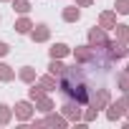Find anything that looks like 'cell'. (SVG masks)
<instances>
[{
    "label": "cell",
    "instance_id": "obj_1",
    "mask_svg": "<svg viewBox=\"0 0 129 129\" xmlns=\"http://www.w3.org/2000/svg\"><path fill=\"white\" fill-rule=\"evenodd\" d=\"M109 30H104L101 25H94V28H89V33H86V43L91 46V48H96V51H104L106 46H109Z\"/></svg>",
    "mask_w": 129,
    "mask_h": 129
},
{
    "label": "cell",
    "instance_id": "obj_2",
    "mask_svg": "<svg viewBox=\"0 0 129 129\" xmlns=\"http://www.w3.org/2000/svg\"><path fill=\"white\" fill-rule=\"evenodd\" d=\"M74 58H76V63H84V66H86V63H89V66H91V63L94 61H99L101 58V51H96V48H91L89 43L86 46H76L74 51Z\"/></svg>",
    "mask_w": 129,
    "mask_h": 129
},
{
    "label": "cell",
    "instance_id": "obj_3",
    "mask_svg": "<svg viewBox=\"0 0 129 129\" xmlns=\"http://www.w3.org/2000/svg\"><path fill=\"white\" fill-rule=\"evenodd\" d=\"M104 53H106V58L111 63H116V61H121V58L129 56V46L126 43H119V41H109V46L104 48Z\"/></svg>",
    "mask_w": 129,
    "mask_h": 129
},
{
    "label": "cell",
    "instance_id": "obj_4",
    "mask_svg": "<svg viewBox=\"0 0 129 129\" xmlns=\"http://www.w3.org/2000/svg\"><path fill=\"white\" fill-rule=\"evenodd\" d=\"M13 114H15V119H18V121H30V119H33V114H36V104H33L30 99L15 101V106H13Z\"/></svg>",
    "mask_w": 129,
    "mask_h": 129
},
{
    "label": "cell",
    "instance_id": "obj_5",
    "mask_svg": "<svg viewBox=\"0 0 129 129\" xmlns=\"http://www.w3.org/2000/svg\"><path fill=\"white\" fill-rule=\"evenodd\" d=\"M109 101H111V91H109V89H104V86L89 94V106H94V109H99V111H101Z\"/></svg>",
    "mask_w": 129,
    "mask_h": 129
},
{
    "label": "cell",
    "instance_id": "obj_6",
    "mask_svg": "<svg viewBox=\"0 0 129 129\" xmlns=\"http://www.w3.org/2000/svg\"><path fill=\"white\" fill-rule=\"evenodd\" d=\"M104 109H106V119H109V121H119V119H124V114H126V109H129V106H126L121 99H116V101L111 99Z\"/></svg>",
    "mask_w": 129,
    "mask_h": 129
},
{
    "label": "cell",
    "instance_id": "obj_7",
    "mask_svg": "<svg viewBox=\"0 0 129 129\" xmlns=\"http://www.w3.org/2000/svg\"><path fill=\"white\" fill-rule=\"evenodd\" d=\"M81 111H84L81 104H79V101H71V99H66V101H63V106H61V114L66 116L69 121H74V124L81 121Z\"/></svg>",
    "mask_w": 129,
    "mask_h": 129
},
{
    "label": "cell",
    "instance_id": "obj_8",
    "mask_svg": "<svg viewBox=\"0 0 129 129\" xmlns=\"http://www.w3.org/2000/svg\"><path fill=\"white\" fill-rule=\"evenodd\" d=\"M28 36H30V41H33V43H46V41L51 38V28H48L46 23H38V25H33V28H30V33H28Z\"/></svg>",
    "mask_w": 129,
    "mask_h": 129
},
{
    "label": "cell",
    "instance_id": "obj_9",
    "mask_svg": "<svg viewBox=\"0 0 129 129\" xmlns=\"http://www.w3.org/2000/svg\"><path fill=\"white\" fill-rule=\"evenodd\" d=\"M43 124H46V126H56V129H66V126H69V119L63 116V114H56V109H53V111L46 114Z\"/></svg>",
    "mask_w": 129,
    "mask_h": 129
},
{
    "label": "cell",
    "instance_id": "obj_10",
    "mask_svg": "<svg viewBox=\"0 0 129 129\" xmlns=\"http://www.w3.org/2000/svg\"><path fill=\"white\" fill-rule=\"evenodd\" d=\"M33 104H36V111H41V114H48V111H53V109H56V101H53V99H51L48 94L38 96V99H36Z\"/></svg>",
    "mask_w": 129,
    "mask_h": 129
},
{
    "label": "cell",
    "instance_id": "obj_11",
    "mask_svg": "<svg viewBox=\"0 0 129 129\" xmlns=\"http://www.w3.org/2000/svg\"><path fill=\"white\" fill-rule=\"evenodd\" d=\"M61 18L66 20V23H79V20H81V8H79V5H69V8H63Z\"/></svg>",
    "mask_w": 129,
    "mask_h": 129
},
{
    "label": "cell",
    "instance_id": "obj_12",
    "mask_svg": "<svg viewBox=\"0 0 129 129\" xmlns=\"http://www.w3.org/2000/svg\"><path fill=\"white\" fill-rule=\"evenodd\" d=\"M99 25H101L104 30H111V28L116 25V13H114V10H104V13L99 15Z\"/></svg>",
    "mask_w": 129,
    "mask_h": 129
},
{
    "label": "cell",
    "instance_id": "obj_13",
    "mask_svg": "<svg viewBox=\"0 0 129 129\" xmlns=\"http://www.w3.org/2000/svg\"><path fill=\"white\" fill-rule=\"evenodd\" d=\"M33 25H36V23H33L28 15H20V18L15 20V25H13V28H15V33H20V36H28Z\"/></svg>",
    "mask_w": 129,
    "mask_h": 129
},
{
    "label": "cell",
    "instance_id": "obj_14",
    "mask_svg": "<svg viewBox=\"0 0 129 129\" xmlns=\"http://www.w3.org/2000/svg\"><path fill=\"white\" fill-rule=\"evenodd\" d=\"M111 30H114V41H119V43H126V46H129V25H126V23H116Z\"/></svg>",
    "mask_w": 129,
    "mask_h": 129
},
{
    "label": "cell",
    "instance_id": "obj_15",
    "mask_svg": "<svg viewBox=\"0 0 129 129\" xmlns=\"http://www.w3.org/2000/svg\"><path fill=\"white\" fill-rule=\"evenodd\" d=\"M43 89H46V94H51V91H58V79L56 76H51V74H46V76H41V79H36Z\"/></svg>",
    "mask_w": 129,
    "mask_h": 129
},
{
    "label": "cell",
    "instance_id": "obj_16",
    "mask_svg": "<svg viewBox=\"0 0 129 129\" xmlns=\"http://www.w3.org/2000/svg\"><path fill=\"white\" fill-rule=\"evenodd\" d=\"M69 53H71V48H69L66 43H53V46L48 48V56H51V58H66Z\"/></svg>",
    "mask_w": 129,
    "mask_h": 129
},
{
    "label": "cell",
    "instance_id": "obj_17",
    "mask_svg": "<svg viewBox=\"0 0 129 129\" xmlns=\"http://www.w3.org/2000/svg\"><path fill=\"white\" fill-rule=\"evenodd\" d=\"M18 79H20L23 84H28V86H30V84L38 79V74H36V69H33V66H23V69L18 71Z\"/></svg>",
    "mask_w": 129,
    "mask_h": 129
},
{
    "label": "cell",
    "instance_id": "obj_18",
    "mask_svg": "<svg viewBox=\"0 0 129 129\" xmlns=\"http://www.w3.org/2000/svg\"><path fill=\"white\" fill-rule=\"evenodd\" d=\"M13 79H15V69L8 66V63H0V81H3V84H10Z\"/></svg>",
    "mask_w": 129,
    "mask_h": 129
},
{
    "label": "cell",
    "instance_id": "obj_19",
    "mask_svg": "<svg viewBox=\"0 0 129 129\" xmlns=\"http://www.w3.org/2000/svg\"><path fill=\"white\" fill-rule=\"evenodd\" d=\"M10 3H13V10L18 13V15H28L30 13V0H10Z\"/></svg>",
    "mask_w": 129,
    "mask_h": 129
},
{
    "label": "cell",
    "instance_id": "obj_20",
    "mask_svg": "<svg viewBox=\"0 0 129 129\" xmlns=\"http://www.w3.org/2000/svg\"><path fill=\"white\" fill-rule=\"evenodd\" d=\"M10 119H13V106L0 104V126H8V124H10Z\"/></svg>",
    "mask_w": 129,
    "mask_h": 129
},
{
    "label": "cell",
    "instance_id": "obj_21",
    "mask_svg": "<svg viewBox=\"0 0 129 129\" xmlns=\"http://www.w3.org/2000/svg\"><path fill=\"white\" fill-rule=\"evenodd\" d=\"M63 71H66V66H63V63H61V58H51V63H48V74L58 79V76H61Z\"/></svg>",
    "mask_w": 129,
    "mask_h": 129
},
{
    "label": "cell",
    "instance_id": "obj_22",
    "mask_svg": "<svg viewBox=\"0 0 129 129\" xmlns=\"http://www.w3.org/2000/svg\"><path fill=\"white\" fill-rule=\"evenodd\" d=\"M43 94H46V89H43L38 81H33V84H30V89H28V99H30V101H36V99H38V96H43Z\"/></svg>",
    "mask_w": 129,
    "mask_h": 129
},
{
    "label": "cell",
    "instance_id": "obj_23",
    "mask_svg": "<svg viewBox=\"0 0 129 129\" xmlns=\"http://www.w3.org/2000/svg\"><path fill=\"white\" fill-rule=\"evenodd\" d=\"M116 86H119L121 91H129V71H126V69L116 74Z\"/></svg>",
    "mask_w": 129,
    "mask_h": 129
},
{
    "label": "cell",
    "instance_id": "obj_24",
    "mask_svg": "<svg viewBox=\"0 0 129 129\" xmlns=\"http://www.w3.org/2000/svg\"><path fill=\"white\" fill-rule=\"evenodd\" d=\"M96 116H99V109H94V106H89V109L81 111V121H86V124L96 121Z\"/></svg>",
    "mask_w": 129,
    "mask_h": 129
},
{
    "label": "cell",
    "instance_id": "obj_25",
    "mask_svg": "<svg viewBox=\"0 0 129 129\" xmlns=\"http://www.w3.org/2000/svg\"><path fill=\"white\" fill-rule=\"evenodd\" d=\"M114 13L116 15H129V0H114Z\"/></svg>",
    "mask_w": 129,
    "mask_h": 129
},
{
    "label": "cell",
    "instance_id": "obj_26",
    "mask_svg": "<svg viewBox=\"0 0 129 129\" xmlns=\"http://www.w3.org/2000/svg\"><path fill=\"white\" fill-rule=\"evenodd\" d=\"M8 53H10V46H8L5 41H0V58H5Z\"/></svg>",
    "mask_w": 129,
    "mask_h": 129
},
{
    "label": "cell",
    "instance_id": "obj_27",
    "mask_svg": "<svg viewBox=\"0 0 129 129\" xmlns=\"http://www.w3.org/2000/svg\"><path fill=\"white\" fill-rule=\"evenodd\" d=\"M76 5H79V8H91L94 0H76Z\"/></svg>",
    "mask_w": 129,
    "mask_h": 129
},
{
    "label": "cell",
    "instance_id": "obj_28",
    "mask_svg": "<svg viewBox=\"0 0 129 129\" xmlns=\"http://www.w3.org/2000/svg\"><path fill=\"white\" fill-rule=\"evenodd\" d=\"M119 121H121V119H119ZM121 126H124V129H129V119H124V121H121Z\"/></svg>",
    "mask_w": 129,
    "mask_h": 129
},
{
    "label": "cell",
    "instance_id": "obj_29",
    "mask_svg": "<svg viewBox=\"0 0 129 129\" xmlns=\"http://www.w3.org/2000/svg\"><path fill=\"white\" fill-rule=\"evenodd\" d=\"M124 116H126V119H129V109H126V114H124Z\"/></svg>",
    "mask_w": 129,
    "mask_h": 129
},
{
    "label": "cell",
    "instance_id": "obj_30",
    "mask_svg": "<svg viewBox=\"0 0 129 129\" xmlns=\"http://www.w3.org/2000/svg\"><path fill=\"white\" fill-rule=\"evenodd\" d=\"M0 3H10V0H0Z\"/></svg>",
    "mask_w": 129,
    "mask_h": 129
},
{
    "label": "cell",
    "instance_id": "obj_31",
    "mask_svg": "<svg viewBox=\"0 0 129 129\" xmlns=\"http://www.w3.org/2000/svg\"><path fill=\"white\" fill-rule=\"evenodd\" d=\"M126 71H129V63H126Z\"/></svg>",
    "mask_w": 129,
    "mask_h": 129
}]
</instances>
